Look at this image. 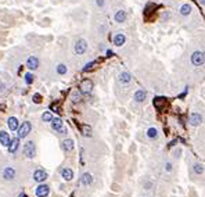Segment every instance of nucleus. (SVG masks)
Wrapping results in <instances>:
<instances>
[{
	"label": "nucleus",
	"instance_id": "1",
	"mask_svg": "<svg viewBox=\"0 0 205 197\" xmlns=\"http://www.w3.org/2000/svg\"><path fill=\"white\" fill-rule=\"evenodd\" d=\"M18 132H17V135H18V139H24V137H26L31 133V131H32V125H31V122H28V121H25V122H22V124L18 126V129H17Z\"/></svg>",
	"mask_w": 205,
	"mask_h": 197
},
{
	"label": "nucleus",
	"instance_id": "2",
	"mask_svg": "<svg viewBox=\"0 0 205 197\" xmlns=\"http://www.w3.org/2000/svg\"><path fill=\"white\" fill-rule=\"evenodd\" d=\"M22 151H24V154L26 156V158H33L35 157V153H36V146H35V143H33L32 140H29L24 145Z\"/></svg>",
	"mask_w": 205,
	"mask_h": 197
},
{
	"label": "nucleus",
	"instance_id": "3",
	"mask_svg": "<svg viewBox=\"0 0 205 197\" xmlns=\"http://www.w3.org/2000/svg\"><path fill=\"white\" fill-rule=\"evenodd\" d=\"M75 53L76 54H79V56H82V54H84L86 53V50H87V42L84 39H79L76 40V43H75Z\"/></svg>",
	"mask_w": 205,
	"mask_h": 197
},
{
	"label": "nucleus",
	"instance_id": "4",
	"mask_svg": "<svg viewBox=\"0 0 205 197\" xmlns=\"http://www.w3.org/2000/svg\"><path fill=\"white\" fill-rule=\"evenodd\" d=\"M191 63H193V65H195V67H201L202 64H204V53L202 52H194L193 56H191Z\"/></svg>",
	"mask_w": 205,
	"mask_h": 197
},
{
	"label": "nucleus",
	"instance_id": "5",
	"mask_svg": "<svg viewBox=\"0 0 205 197\" xmlns=\"http://www.w3.org/2000/svg\"><path fill=\"white\" fill-rule=\"evenodd\" d=\"M33 181L37 182V183H43L46 179H47V172L43 171V169H36L35 172H33Z\"/></svg>",
	"mask_w": 205,
	"mask_h": 197
},
{
	"label": "nucleus",
	"instance_id": "6",
	"mask_svg": "<svg viewBox=\"0 0 205 197\" xmlns=\"http://www.w3.org/2000/svg\"><path fill=\"white\" fill-rule=\"evenodd\" d=\"M50 193V186L46 183H39V186L36 187V196L37 197H47Z\"/></svg>",
	"mask_w": 205,
	"mask_h": 197
},
{
	"label": "nucleus",
	"instance_id": "7",
	"mask_svg": "<svg viewBox=\"0 0 205 197\" xmlns=\"http://www.w3.org/2000/svg\"><path fill=\"white\" fill-rule=\"evenodd\" d=\"M15 176H17V172L12 167H6V168L3 169V178L6 181H14Z\"/></svg>",
	"mask_w": 205,
	"mask_h": 197
},
{
	"label": "nucleus",
	"instance_id": "8",
	"mask_svg": "<svg viewBox=\"0 0 205 197\" xmlns=\"http://www.w3.org/2000/svg\"><path fill=\"white\" fill-rule=\"evenodd\" d=\"M189 122L191 126H198L202 124V115L200 113H193L189 118Z\"/></svg>",
	"mask_w": 205,
	"mask_h": 197
},
{
	"label": "nucleus",
	"instance_id": "9",
	"mask_svg": "<svg viewBox=\"0 0 205 197\" xmlns=\"http://www.w3.org/2000/svg\"><path fill=\"white\" fill-rule=\"evenodd\" d=\"M79 88H81V92L83 93V94H89V93L93 90V82L92 80H89V79H84L81 83Z\"/></svg>",
	"mask_w": 205,
	"mask_h": 197
},
{
	"label": "nucleus",
	"instance_id": "10",
	"mask_svg": "<svg viewBox=\"0 0 205 197\" xmlns=\"http://www.w3.org/2000/svg\"><path fill=\"white\" fill-rule=\"evenodd\" d=\"M18 147H20V139H18V137L10 139V143H8V146H7L8 151H10L11 154H14L17 150H18Z\"/></svg>",
	"mask_w": 205,
	"mask_h": 197
},
{
	"label": "nucleus",
	"instance_id": "11",
	"mask_svg": "<svg viewBox=\"0 0 205 197\" xmlns=\"http://www.w3.org/2000/svg\"><path fill=\"white\" fill-rule=\"evenodd\" d=\"M145 97H147V93H145V90H143V89H139V90H136V92H134V96H133V99H134V101H136V103H143V101L145 100Z\"/></svg>",
	"mask_w": 205,
	"mask_h": 197
},
{
	"label": "nucleus",
	"instance_id": "12",
	"mask_svg": "<svg viewBox=\"0 0 205 197\" xmlns=\"http://www.w3.org/2000/svg\"><path fill=\"white\" fill-rule=\"evenodd\" d=\"M26 67H28L29 69H36L37 67H39V58L35 56H31L26 60Z\"/></svg>",
	"mask_w": 205,
	"mask_h": 197
},
{
	"label": "nucleus",
	"instance_id": "13",
	"mask_svg": "<svg viewBox=\"0 0 205 197\" xmlns=\"http://www.w3.org/2000/svg\"><path fill=\"white\" fill-rule=\"evenodd\" d=\"M125 42H126V36H125L123 33H117V35L114 36V44L118 46V47L123 46Z\"/></svg>",
	"mask_w": 205,
	"mask_h": 197
},
{
	"label": "nucleus",
	"instance_id": "14",
	"mask_svg": "<svg viewBox=\"0 0 205 197\" xmlns=\"http://www.w3.org/2000/svg\"><path fill=\"white\" fill-rule=\"evenodd\" d=\"M8 143H10V136L6 131H0V145L3 147H7Z\"/></svg>",
	"mask_w": 205,
	"mask_h": 197
},
{
	"label": "nucleus",
	"instance_id": "15",
	"mask_svg": "<svg viewBox=\"0 0 205 197\" xmlns=\"http://www.w3.org/2000/svg\"><path fill=\"white\" fill-rule=\"evenodd\" d=\"M61 176L64 181H72L73 179V171L71 168H64L61 171Z\"/></svg>",
	"mask_w": 205,
	"mask_h": 197
},
{
	"label": "nucleus",
	"instance_id": "16",
	"mask_svg": "<svg viewBox=\"0 0 205 197\" xmlns=\"http://www.w3.org/2000/svg\"><path fill=\"white\" fill-rule=\"evenodd\" d=\"M126 17H128L126 15V11H125V10H119V11H117L114 20H115V22L121 24V22H125V21H126Z\"/></svg>",
	"mask_w": 205,
	"mask_h": 197
},
{
	"label": "nucleus",
	"instance_id": "17",
	"mask_svg": "<svg viewBox=\"0 0 205 197\" xmlns=\"http://www.w3.org/2000/svg\"><path fill=\"white\" fill-rule=\"evenodd\" d=\"M50 124H51V129L53 131H58L60 128H62L64 126V124H62V120L61 118H53L51 121H50Z\"/></svg>",
	"mask_w": 205,
	"mask_h": 197
},
{
	"label": "nucleus",
	"instance_id": "18",
	"mask_svg": "<svg viewBox=\"0 0 205 197\" xmlns=\"http://www.w3.org/2000/svg\"><path fill=\"white\" fill-rule=\"evenodd\" d=\"M61 146H62V149H64L65 151H72L73 147H75L73 140H71V139H64L62 143H61Z\"/></svg>",
	"mask_w": 205,
	"mask_h": 197
},
{
	"label": "nucleus",
	"instance_id": "19",
	"mask_svg": "<svg viewBox=\"0 0 205 197\" xmlns=\"http://www.w3.org/2000/svg\"><path fill=\"white\" fill-rule=\"evenodd\" d=\"M7 125L8 128L11 129V131H17L18 129V126H20V122H18V120H17L15 117H10L7 121Z\"/></svg>",
	"mask_w": 205,
	"mask_h": 197
},
{
	"label": "nucleus",
	"instance_id": "20",
	"mask_svg": "<svg viewBox=\"0 0 205 197\" xmlns=\"http://www.w3.org/2000/svg\"><path fill=\"white\" fill-rule=\"evenodd\" d=\"M81 182H82V185L84 186H89L90 183L93 182V176H92V173H89V172H84L83 175L81 176Z\"/></svg>",
	"mask_w": 205,
	"mask_h": 197
},
{
	"label": "nucleus",
	"instance_id": "21",
	"mask_svg": "<svg viewBox=\"0 0 205 197\" xmlns=\"http://www.w3.org/2000/svg\"><path fill=\"white\" fill-rule=\"evenodd\" d=\"M118 79H119L121 83H129V82L132 80V75H130L129 72H121L119 74V77H118Z\"/></svg>",
	"mask_w": 205,
	"mask_h": 197
},
{
	"label": "nucleus",
	"instance_id": "22",
	"mask_svg": "<svg viewBox=\"0 0 205 197\" xmlns=\"http://www.w3.org/2000/svg\"><path fill=\"white\" fill-rule=\"evenodd\" d=\"M180 14L183 17L190 15V14H191V6H190V4H183L180 7Z\"/></svg>",
	"mask_w": 205,
	"mask_h": 197
},
{
	"label": "nucleus",
	"instance_id": "23",
	"mask_svg": "<svg viewBox=\"0 0 205 197\" xmlns=\"http://www.w3.org/2000/svg\"><path fill=\"white\" fill-rule=\"evenodd\" d=\"M193 171L197 173V175H202V173H204V165L200 164V162H195V164L193 165Z\"/></svg>",
	"mask_w": 205,
	"mask_h": 197
},
{
	"label": "nucleus",
	"instance_id": "24",
	"mask_svg": "<svg viewBox=\"0 0 205 197\" xmlns=\"http://www.w3.org/2000/svg\"><path fill=\"white\" fill-rule=\"evenodd\" d=\"M147 136L150 139H157L158 137V129L157 128H148L147 129Z\"/></svg>",
	"mask_w": 205,
	"mask_h": 197
},
{
	"label": "nucleus",
	"instance_id": "25",
	"mask_svg": "<svg viewBox=\"0 0 205 197\" xmlns=\"http://www.w3.org/2000/svg\"><path fill=\"white\" fill-rule=\"evenodd\" d=\"M67 72H68V68H67V65H65V64H58V65H57V74H60V75H65Z\"/></svg>",
	"mask_w": 205,
	"mask_h": 197
},
{
	"label": "nucleus",
	"instance_id": "26",
	"mask_svg": "<svg viewBox=\"0 0 205 197\" xmlns=\"http://www.w3.org/2000/svg\"><path fill=\"white\" fill-rule=\"evenodd\" d=\"M42 120L44 121V122H50V121L53 120V115L50 111H46V113H43V115H42Z\"/></svg>",
	"mask_w": 205,
	"mask_h": 197
},
{
	"label": "nucleus",
	"instance_id": "27",
	"mask_svg": "<svg viewBox=\"0 0 205 197\" xmlns=\"http://www.w3.org/2000/svg\"><path fill=\"white\" fill-rule=\"evenodd\" d=\"M165 103V100H164V97H157L155 100H154V106L155 107H158V108H161V106Z\"/></svg>",
	"mask_w": 205,
	"mask_h": 197
},
{
	"label": "nucleus",
	"instance_id": "28",
	"mask_svg": "<svg viewBox=\"0 0 205 197\" xmlns=\"http://www.w3.org/2000/svg\"><path fill=\"white\" fill-rule=\"evenodd\" d=\"M24 79H25V83H26V85H31L33 82V75L31 72L25 74V78H24Z\"/></svg>",
	"mask_w": 205,
	"mask_h": 197
},
{
	"label": "nucleus",
	"instance_id": "29",
	"mask_svg": "<svg viewBox=\"0 0 205 197\" xmlns=\"http://www.w3.org/2000/svg\"><path fill=\"white\" fill-rule=\"evenodd\" d=\"M90 126H87V125H83V128H82V133H83L84 136H89L90 135Z\"/></svg>",
	"mask_w": 205,
	"mask_h": 197
},
{
	"label": "nucleus",
	"instance_id": "30",
	"mask_svg": "<svg viewBox=\"0 0 205 197\" xmlns=\"http://www.w3.org/2000/svg\"><path fill=\"white\" fill-rule=\"evenodd\" d=\"M93 65H96V61H90V63H87V64L83 67V71H87V69L93 68Z\"/></svg>",
	"mask_w": 205,
	"mask_h": 197
},
{
	"label": "nucleus",
	"instance_id": "31",
	"mask_svg": "<svg viewBox=\"0 0 205 197\" xmlns=\"http://www.w3.org/2000/svg\"><path fill=\"white\" fill-rule=\"evenodd\" d=\"M33 101H35V103H37V104H39V103L42 101V96L39 94V93H35V94H33Z\"/></svg>",
	"mask_w": 205,
	"mask_h": 197
},
{
	"label": "nucleus",
	"instance_id": "32",
	"mask_svg": "<svg viewBox=\"0 0 205 197\" xmlns=\"http://www.w3.org/2000/svg\"><path fill=\"white\" fill-rule=\"evenodd\" d=\"M165 171H166V172H170V171H172V164H170V162H166V164H165Z\"/></svg>",
	"mask_w": 205,
	"mask_h": 197
},
{
	"label": "nucleus",
	"instance_id": "33",
	"mask_svg": "<svg viewBox=\"0 0 205 197\" xmlns=\"http://www.w3.org/2000/svg\"><path fill=\"white\" fill-rule=\"evenodd\" d=\"M57 132H58V135H65V133H67V128H65V126H62V128H60L58 131H57Z\"/></svg>",
	"mask_w": 205,
	"mask_h": 197
},
{
	"label": "nucleus",
	"instance_id": "34",
	"mask_svg": "<svg viewBox=\"0 0 205 197\" xmlns=\"http://www.w3.org/2000/svg\"><path fill=\"white\" fill-rule=\"evenodd\" d=\"M96 3L98 7H103V6H104V0H96Z\"/></svg>",
	"mask_w": 205,
	"mask_h": 197
},
{
	"label": "nucleus",
	"instance_id": "35",
	"mask_svg": "<svg viewBox=\"0 0 205 197\" xmlns=\"http://www.w3.org/2000/svg\"><path fill=\"white\" fill-rule=\"evenodd\" d=\"M112 54H114V53L111 52V50H107V56H112Z\"/></svg>",
	"mask_w": 205,
	"mask_h": 197
},
{
	"label": "nucleus",
	"instance_id": "36",
	"mask_svg": "<svg viewBox=\"0 0 205 197\" xmlns=\"http://www.w3.org/2000/svg\"><path fill=\"white\" fill-rule=\"evenodd\" d=\"M200 3H201V6H204V4H205V0H200Z\"/></svg>",
	"mask_w": 205,
	"mask_h": 197
},
{
	"label": "nucleus",
	"instance_id": "37",
	"mask_svg": "<svg viewBox=\"0 0 205 197\" xmlns=\"http://www.w3.org/2000/svg\"><path fill=\"white\" fill-rule=\"evenodd\" d=\"M20 197H28V196H26V194H24V193H21V194H20Z\"/></svg>",
	"mask_w": 205,
	"mask_h": 197
}]
</instances>
